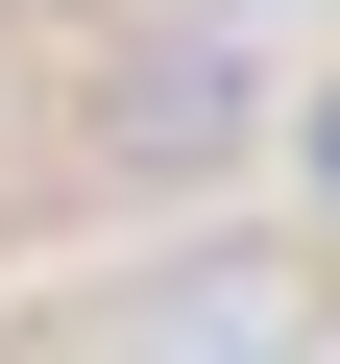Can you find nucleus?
I'll list each match as a JSON object with an SVG mask.
<instances>
[{
	"instance_id": "f03ea898",
	"label": "nucleus",
	"mask_w": 340,
	"mask_h": 364,
	"mask_svg": "<svg viewBox=\"0 0 340 364\" xmlns=\"http://www.w3.org/2000/svg\"><path fill=\"white\" fill-rule=\"evenodd\" d=\"M292 170H316V195H340V97H316V122H292Z\"/></svg>"
},
{
	"instance_id": "f257e3e1",
	"label": "nucleus",
	"mask_w": 340,
	"mask_h": 364,
	"mask_svg": "<svg viewBox=\"0 0 340 364\" xmlns=\"http://www.w3.org/2000/svg\"><path fill=\"white\" fill-rule=\"evenodd\" d=\"M243 122H267V97H243V49H219V25H170V49H122V73H97V170H243Z\"/></svg>"
}]
</instances>
